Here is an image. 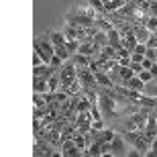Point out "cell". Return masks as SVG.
Instances as JSON below:
<instances>
[{
  "label": "cell",
  "mask_w": 157,
  "mask_h": 157,
  "mask_svg": "<svg viewBox=\"0 0 157 157\" xmlns=\"http://www.w3.org/2000/svg\"><path fill=\"white\" fill-rule=\"evenodd\" d=\"M33 47H35V53H39L41 59H43L45 63H51L53 55H55V45H53L49 33H47V35H41V37H35Z\"/></svg>",
  "instance_id": "cell-1"
},
{
  "label": "cell",
  "mask_w": 157,
  "mask_h": 157,
  "mask_svg": "<svg viewBox=\"0 0 157 157\" xmlns=\"http://www.w3.org/2000/svg\"><path fill=\"white\" fill-rule=\"evenodd\" d=\"M117 104L118 102L112 98L110 94H106L104 90L98 88V106H100V110H102L104 121H114L117 118Z\"/></svg>",
  "instance_id": "cell-2"
},
{
  "label": "cell",
  "mask_w": 157,
  "mask_h": 157,
  "mask_svg": "<svg viewBox=\"0 0 157 157\" xmlns=\"http://www.w3.org/2000/svg\"><path fill=\"white\" fill-rule=\"evenodd\" d=\"M61 155L63 157H80V155H86V153L74 143V139H65L61 143Z\"/></svg>",
  "instance_id": "cell-3"
},
{
  "label": "cell",
  "mask_w": 157,
  "mask_h": 157,
  "mask_svg": "<svg viewBox=\"0 0 157 157\" xmlns=\"http://www.w3.org/2000/svg\"><path fill=\"white\" fill-rule=\"evenodd\" d=\"M55 71L57 70H55L51 63H41V65H35V67H33V78H45V80H49Z\"/></svg>",
  "instance_id": "cell-4"
},
{
  "label": "cell",
  "mask_w": 157,
  "mask_h": 157,
  "mask_svg": "<svg viewBox=\"0 0 157 157\" xmlns=\"http://www.w3.org/2000/svg\"><path fill=\"white\" fill-rule=\"evenodd\" d=\"M124 137H121V133L110 141V155H122L124 153Z\"/></svg>",
  "instance_id": "cell-5"
},
{
  "label": "cell",
  "mask_w": 157,
  "mask_h": 157,
  "mask_svg": "<svg viewBox=\"0 0 157 157\" xmlns=\"http://www.w3.org/2000/svg\"><path fill=\"white\" fill-rule=\"evenodd\" d=\"M137 104L143 106V108H149V110H155L157 108V96H149V94H141Z\"/></svg>",
  "instance_id": "cell-6"
},
{
  "label": "cell",
  "mask_w": 157,
  "mask_h": 157,
  "mask_svg": "<svg viewBox=\"0 0 157 157\" xmlns=\"http://www.w3.org/2000/svg\"><path fill=\"white\" fill-rule=\"evenodd\" d=\"M108 33V45H112V47H122V33L117 29V27H112L110 31H106Z\"/></svg>",
  "instance_id": "cell-7"
},
{
  "label": "cell",
  "mask_w": 157,
  "mask_h": 157,
  "mask_svg": "<svg viewBox=\"0 0 157 157\" xmlns=\"http://www.w3.org/2000/svg\"><path fill=\"white\" fill-rule=\"evenodd\" d=\"M122 86H127L128 90H137V92H143V90H145V82L141 80L139 76H133V78H128V80L124 82Z\"/></svg>",
  "instance_id": "cell-8"
},
{
  "label": "cell",
  "mask_w": 157,
  "mask_h": 157,
  "mask_svg": "<svg viewBox=\"0 0 157 157\" xmlns=\"http://www.w3.org/2000/svg\"><path fill=\"white\" fill-rule=\"evenodd\" d=\"M33 92L35 94L49 92V82H47L45 78H33Z\"/></svg>",
  "instance_id": "cell-9"
},
{
  "label": "cell",
  "mask_w": 157,
  "mask_h": 157,
  "mask_svg": "<svg viewBox=\"0 0 157 157\" xmlns=\"http://www.w3.org/2000/svg\"><path fill=\"white\" fill-rule=\"evenodd\" d=\"M71 61L76 63V67H90L92 57H90V55H84V53H74V55H71Z\"/></svg>",
  "instance_id": "cell-10"
},
{
  "label": "cell",
  "mask_w": 157,
  "mask_h": 157,
  "mask_svg": "<svg viewBox=\"0 0 157 157\" xmlns=\"http://www.w3.org/2000/svg\"><path fill=\"white\" fill-rule=\"evenodd\" d=\"M94 78H96V82H98V86H104V88H112V86H114L112 78L108 76L106 71H96V74H94Z\"/></svg>",
  "instance_id": "cell-11"
},
{
  "label": "cell",
  "mask_w": 157,
  "mask_h": 157,
  "mask_svg": "<svg viewBox=\"0 0 157 157\" xmlns=\"http://www.w3.org/2000/svg\"><path fill=\"white\" fill-rule=\"evenodd\" d=\"M49 37H51V41H53V45H55V47H61V45H65V43H67V39H65V35H63V31H51V33H49Z\"/></svg>",
  "instance_id": "cell-12"
},
{
  "label": "cell",
  "mask_w": 157,
  "mask_h": 157,
  "mask_svg": "<svg viewBox=\"0 0 157 157\" xmlns=\"http://www.w3.org/2000/svg\"><path fill=\"white\" fill-rule=\"evenodd\" d=\"M47 82H49V92H57L59 88H61V76H59V70L55 71Z\"/></svg>",
  "instance_id": "cell-13"
},
{
  "label": "cell",
  "mask_w": 157,
  "mask_h": 157,
  "mask_svg": "<svg viewBox=\"0 0 157 157\" xmlns=\"http://www.w3.org/2000/svg\"><path fill=\"white\" fill-rule=\"evenodd\" d=\"M92 41L96 43V45H102V47L108 45V33H106V31H98V33L92 37Z\"/></svg>",
  "instance_id": "cell-14"
},
{
  "label": "cell",
  "mask_w": 157,
  "mask_h": 157,
  "mask_svg": "<svg viewBox=\"0 0 157 157\" xmlns=\"http://www.w3.org/2000/svg\"><path fill=\"white\" fill-rule=\"evenodd\" d=\"M117 71L118 74H121V78L124 82L128 80V78H133V76H137V74H135L133 70H131V67H128V65H117Z\"/></svg>",
  "instance_id": "cell-15"
},
{
  "label": "cell",
  "mask_w": 157,
  "mask_h": 157,
  "mask_svg": "<svg viewBox=\"0 0 157 157\" xmlns=\"http://www.w3.org/2000/svg\"><path fill=\"white\" fill-rule=\"evenodd\" d=\"M55 55H57L61 61H70L71 59V53L67 51V47L65 45H61V47H55Z\"/></svg>",
  "instance_id": "cell-16"
},
{
  "label": "cell",
  "mask_w": 157,
  "mask_h": 157,
  "mask_svg": "<svg viewBox=\"0 0 157 157\" xmlns=\"http://www.w3.org/2000/svg\"><path fill=\"white\" fill-rule=\"evenodd\" d=\"M143 25H145V27L151 31V33H155V31H157V17H153V14H147L145 21H143Z\"/></svg>",
  "instance_id": "cell-17"
},
{
  "label": "cell",
  "mask_w": 157,
  "mask_h": 157,
  "mask_svg": "<svg viewBox=\"0 0 157 157\" xmlns=\"http://www.w3.org/2000/svg\"><path fill=\"white\" fill-rule=\"evenodd\" d=\"M63 35L67 41L71 39H78V27H71V25H65V29H63Z\"/></svg>",
  "instance_id": "cell-18"
},
{
  "label": "cell",
  "mask_w": 157,
  "mask_h": 157,
  "mask_svg": "<svg viewBox=\"0 0 157 157\" xmlns=\"http://www.w3.org/2000/svg\"><path fill=\"white\" fill-rule=\"evenodd\" d=\"M114 137H117V133H114L112 128H102V131H100V139L104 141V143H110Z\"/></svg>",
  "instance_id": "cell-19"
},
{
  "label": "cell",
  "mask_w": 157,
  "mask_h": 157,
  "mask_svg": "<svg viewBox=\"0 0 157 157\" xmlns=\"http://www.w3.org/2000/svg\"><path fill=\"white\" fill-rule=\"evenodd\" d=\"M94 25H96V27H98L100 31H110L112 27H114L112 23H108V21H104V18H100V17H96V21H94Z\"/></svg>",
  "instance_id": "cell-20"
},
{
  "label": "cell",
  "mask_w": 157,
  "mask_h": 157,
  "mask_svg": "<svg viewBox=\"0 0 157 157\" xmlns=\"http://www.w3.org/2000/svg\"><path fill=\"white\" fill-rule=\"evenodd\" d=\"M88 2L94 6V10L98 12V14H108V12H106V6H104V2H102V0H88Z\"/></svg>",
  "instance_id": "cell-21"
},
{
  "label": "cell",
  "mask_w": 157,
  "mask_h": 157,
  "mask_svg": "<svg viewBox=\"0 0 157 157\" xmlns=\"http://www.w3.org/2000/svg\"><path fill=\"white\" fill-rule=\"evenodd\" d=\"M80 43H82L80 39H71V41H67V43H65V47H67V51L74 55V53H78V49H80Z\"/></svg>",
  "instance_id": "cell-22"
},
{
  "label": "cell",
  "mask_w": 157,
  "mask_h": 157,
  "mask_svg": "<svg viewBox=\"0 0 157 157\" xmlns=\"http://www.w3.org/2000/svg\"><path fill=\"white\" fill-rule=\"evenodd\" d=\"M137 76H139L141 80L145 82V84H147V82H151V80H153V74H151V71H149V70H143V71H139Z\"/></svg>",
  "instance_id": "cell-23"
},
{
  "label": "cell",
  "mask_w": 157,
  "mask_h": 157,
  "mask_svg": "<svg viewBox=\"0 0 157 157\" xmlns=\"http://www.w3.org/2000/svg\"><path fill=\"white\" fill-rule=\"evenodd\" d=\"M145 45L149 47V49H157V35H155V33H151V37L147 39V43H145Z\"/></svg>",
  "instance_id": "cell-24"
},
{
  "label": "cell",
  "mask_w": 157,
  "mask_h": 157,
  "mask_svg": "<svg viewBox=\"0 0 157 157\" xmlns=\"http://www.w3.org/2000/svg\"><path fill=\"white\" fill-rule=\"evenodd\" d=\"M92 128H96V131H102V128H106V127H104V118H94V121H92Z\"/></svg>",
  "instance_id": "cell-25"
},
{
  "label": "cell",
  "mask_w": 157,
  "mask_h": 157,
  "mask_svg": "<svg viewBox=\"0 0 157 157\" xmlns=\"http://www.w3.org/2000/svg\"><path fill=\"white\" fill-rule=\"evenodd\" d=\"M147 157H157V135H155V139H153V143H151V149L147 151Z\"/></svg>",
  "instance_id": "cell-26"
},
{
  "label": "cell",
  "mask_w": 157,
  "mask_h": 157,
  "mask_svg": "<svg viewBox=\"0 0 157 157\" xmlns=\"http://www.w3.org/2000/svg\"><path fill=\"white\" fill-rule=\"evenodd\" d=\"M143 59H145V55H143V53H137V51H131V61H143Z\"/></svg>",
  "instance_id": "cell-27"
},
{
  "label": "cell",
  "mask_w": 157,
  "mask_h": 157,
  "mask_svg": "<svg viewBox=\"0 0 157 157\" xmlns=\"http://www.w3.org/2000/svg\"><path fill=\"white\" fill-rule=\"evenodd\" d=\"M131 70L135 71V74H139V71H143V65L139 63V61H131V65H128Z\"/></svg>",
  "instance_id": "cell-28"
},
{
  "label": "cell",
  "mask_w": 157,
  "mask_h": 157,
  "mask_svg": "<svg viewBox=\"0 0 157 157\" xmlns=\"http://www.w3.org/2000/svg\"><path fill=\"white\" fill-rule=\"evenodd\" d=\"M149 14H153V17H157V0H153V2H149Z\"/></svg>",
  "instance_id": "cell-29"
},
{
  "label": "cell",
  "mask_w": 157,
  "mask_h": 157,
  "mask_svg": "<svg viewBox=\"0 0 157 157\" xmlns=\"http://www.w3.org/2000/svg\"><path fill=\"white\" fill-rule=\"evenodd\" d=\"M141 65H143V70H149V67H151V65H153V59L145 57V59H143V61H141Z\"/></svg>",
  "instance_id": "cell-30"
},
{
  "label": "cell",
  "mask_w": 157,
  "mask_h": 157,
  "mask_svg": "<svg viewBox=\"0 0 157 157\" xmlns=\"http://www.w3.org/2000/svg\"><path fill=\"white\" fill-rule=\"evenodd\" d=\"M118 65H131V55L128 57H118Z\"/></svg>",
  "instance_id": "cell-31"
},
{
  "label": "cell",
  "mask_w": 157,
  "mask_h": 157,
  "mask_svg": "<svg viewBox=\"0 0 157 157\" xmlns=\"http://www.w3.org/2000/svg\"><path fill=\"white\" fill-rule=\"evenodd\" d=\"M127 155H128V157H141V155H143V153H141L139 149H135V147H133V149H131V151H128Z\"/></svg>",
  "instance_id": "cell-32"
},
{
  "label": "cell",
  "mask_w": 157,
  "mask_h": 157,
  "mask_svg": "<svg viewBox=\"0 0 157 157\" xmlns=\"http://www.w3.org/2000/svg\"><path fill=\"white\" fill-rule=\"evenodd\" d=\"M149 71L153 74V78H157V61H153V65L149 67Z\"/></svg>",
  "instance_id": "cell-33"
},
{
  "label": "cell",
  "mask_w": 157,
  "mask_h": 157,
  "mask_svg": "<svg viewBox=\"0 0 157 157\" xmlns=\"http://www.w3.org/2000/svg\"><path fill=\"white\" fill-rule=\"evenodd\" d=\"M155 61H157V51H155Z\"/></svg>",
  "instance_id": "cell-34"
},
{
  "label": "cell",
  "mask_w": 157,
  "mask_h": 157,
  "mask_svg": "<svg viewBox=\"0 0 157 157\" xmlns=\"http://www.w3.org/2000/svg\"><path fill=\"white\" fill-rule=\"evenodd\" d=\"M155 35H157V31H155Z\"/></svg>",
  "instance_id": "cell-35"
}]
</instances>
